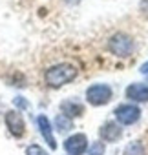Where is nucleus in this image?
Listing matches in <instances>:
<instances>
[{"label":"nucleus","mask_w":148,"mask_h":155,"mask_svg":"<svg viewBox=\"0 0 148 155\" xmlns=\"http://www.w3.org/2000/svg\"><path fill=\"white\" fill-rule=\"evenodd\" d=\"M77 77V68L73 64H68V62H60V64H55L51 68L46 69L44 73V81L49 88H60L71 81H75Z\"/></svg>","instance_id":"obj_1"},{"label":"nucleus","mask_w":148,"mask_h":155,"mask_svg":"<svg viewBox=\"0 0 148 155\" xmlns=\"http://www.w3.org/2000/svg\"><path fill=\"white\" fill-rule=\"evenodd\" d=\"M108 49L112 51V55H115L119 58H128L135 51V42L130 35L119 31V33H113L108 38Z\"/></svg>","instance_id":"obj_2"},{"label":"nucleus","mask_w":148,"mask_h":155,"mask_svg":"<svg viewBox=\"0 0 148 155\" xmlns=\"http://www.w3.org/2000/svg\"><path fill=\"white\" fill-rule=\"evenodd\" d=\"M112 99H113V90L110 84L99 82V84H92L86 90V102L92 106H106Z\"/></svg>","instance_id":"obj_3"},{"label":"nucleus","mask_w":148,"mask_h":155,"mask_svg":"<svg viewBox=\"0 0 148 155\" xmlns=\"http://www.w3.org/2000/svg\"><path fill=\"white\" fill-rule=\"evenodd\" d=\"M113 115H115V120L121 126H132V124H135L141 119V110L135 104L123 102V104H119L113 110Z\"/></svg>","instance_id":"obj_4"},{"label":"nucleus","mask_w":148,"mask_h":155,"mask_svg":"<svg viewBox=\"0 0 148 155\" xmlns=\"http://www.w3.org/2000/svg\"><path fill=\"white\" fill-rule=\"evenodd\" d=\"M64 150L69 155H82L88 151V137L84 133H73L64 140Z\"/></svg>","instance_id":"obj_5"},{"label":"nucleus","mask_w":148,"mask_h":155,"mask_svg":"<svg viewBox=\"0 0 148 155\" xmlns=\"http://www.w3.org/2000/svg\"><path fill=\"white\" fill-rule=\"evenodd\" d=\"M4 119H6V126H8V130L13 137H22L26 133V122H24V119L18 111L9 110V111H6Z\"/></svg>","instance_id":"obj_6"},{"label":"nucleus","mask_w":148,"mask_h":155,"mask_svg":"<svg viewBox=\"0 0 148 155\" xmlns=\"http://www.w3.org/2000/svg\"><path fill=\"white\" fill-rule=\"evenodd\" d=\"M124 97L135 104H144L148 102V84L144 82H132L124 90Z\"/></svg>","instance_id":"obj_7"},{"label":"nucleus","mask_w":148,"mask_h":155,"mask_svg":"<svg viewBox=\"0 0 148 155\" xmlns=\"http://www.w3.org/2000/svg\"><path fill=\"white\" fill-rule=\"evenodd\" d=\"M99 135H101V139H103L104 142H117V140L123 139L124 131H123V126H121L119 122L108 120V122H104V124L101 126Z\"/></svg>","instance_id":"obj_8"},{"label":"nucleus","mask_w":148,"mask_h":155,"mask_svg":"<svg viewBox=\"0 0 148 155\" xmlns=\"http://www.w3.org/2000/svg\"><path fill=\"white\" fill-rule=\"evenodd\" d=\"M37 124H39V130H40L44 140L48 142V146H49L51 150H55V148H57V140H55V137H53V128H51L49 119H48L46 115H39V117H37Z\"/></svg>","instance_id":"obj_9"},{"label":"nucleus","mask_w":148,"mask_h":155,"mask_svg":"<svg viewBox=\"0 0 148 155\" xmlns=\"http://www.w3.org/2000/svg\"><path fill=\"white\" fill-rule=\"evenodd\" d=\"M60 111L64 115H68L69 119H75V117H82L84 115V106L79 101H75V99H68V101L60 102Z\"/></svg>","instance_id":"obj_10"},{"label":"nucleus","mask_w":148,"mask_h":155,"mask_svg":"<svg viewBox=\"0 0 148 155\" xmlns=\"http://www.w3.org/2000/svg\"><path fill=\"white\" fill-rule=\"evenodd\" d=\"M55 128H57L60 133H64V131H69V130H73V120H71L68 115H64V113H59V115L55 117Z\"/></svg>","instance_id":"obj_11"},{"label":"nucleus","mask_w":148,"mask_h":155,"mask_svg":"<svg viewBox=\"0 0 148 155\" xmlns=\"http://www.w3.org/2000/svg\"><path fill=\"white\" fill-rule=\"evenodd\" d=\"M124 155H146V150L141 140H133L124 148Z\"/></svg>","instance_id":"obj_12"},{"label":"nucleus","mask_w":148,"mask_h":155,"mask_svg":"<svg viewBox=\"0 0 148 155\" xmlns=\"http://www.w3.org/2000/svg\"><path fill=\"white\" fill-rule=\"evenodd\" d=\"M104 151H106L104 140H97L92 146H88V155H104Z\"/></svg>","instance_id":"obj_13"},{"label":"nucleus","mask_w":148,"mask_h":155,"mask_svg":"<svg viewBox=\"0 0 148 155\" xmlns=\"http://www.w3.org/2000/svg\"><path fill=\"white\" fill-rule=\"evenodd\" d=\"M26 155H48V151L44 148H40L39 144H31V146H28Z\"/></svg>","instance_id":"obj_14"},{"label":"nucleus","mask_w":148,"mask_h":155,"mask_svg":"<svg viewBox=\"0 0 148 155\" xmlns=\"http://www.w3.org/2000/svg\"><path fill=\"white\" fill-rule=\"evenodd\" d=\"M139 11H141V15L148 20V0H141V2H139Z\"/></svg>","instance_id":"obj_15"},{"label":"nucleus","mask_w":148,"mask_h":155,"mask_svg":"<svg viewBox=\"0 0 148 155\" xmlns=\"http://www.w3.org/2000/svg\"><path fill=\"white\" fill-rule=\"evenodd\" d=\"M15 104H17V106H20V108H28V102H26V101H22V97H17V99H15Z\"/></svg>","instance_id":"obj_16"},{"label":"nucleus","mask_w":148,"mask_h":155,"mask_svg":"<svg viewBox=\"0 0 148 155\" xmlns=\"http://www.w3.org/2000/svg\"><path fill=\"white\" fill-rule=\"evenodd\" d=\"M139 71H141L143 75H146V77H148V60H146L144 64H141V68H139Z\"/></svg>","instance_id":"obj_17"},{"label":"nucleus","mask_w":148,"mask_h":155,"mask_svg":"<svg viewBox=\"0 0 148 155\" xmlns=\"http://www.w3.org/2000/svg\"><path fill=\"white\" fill-rule=\"evenodd\" d=\"M66 2H68V4H77L79 0H66Z\"/></svg>","instance_id":"obj_18"},{"label":"nucleus","mask_w":148,"mask_h":155,"mask_svg":"<svg viewBox=\"0 0 148 155\" xmlns=\"http://www.w3.org/2000/svg\"><path fill=\"white\" fill-rule=\"evenodd\" d=\"M0 110H2V104H0Z\"/></svg>","instance_id":"obj_19"}]
</instances>
